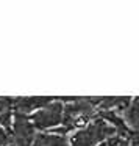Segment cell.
I'll return each instance as SVG.
<instances>
[{
    "mask_svg": "<svg viewBox=\"0 0 139 146\" xmlns=\"http://www.w3.org/2000/svg\"><path fill=\"white\" fill-rule=\"evenodd\" d=\"M11 145V130L0 126V146H10Z\"/></svg>",
    "mask_w": 139,
    "mask_h": 146,
    "instance_id": "7",
    "label": "cell"
},
{
    "mask_svg": "<svg viewBox=\"0 0 139 146\" xmlns=\"http://www.w3.org/2000/svg\"><path fill=\"white\" fill-rule=\"evenodd\" d=\"M31 146H69V135L49 130V132H36Z\"/></svg>",
    "mask_w": 139,
    "mask_h": 146,
    "instance_id": "5",
    "label": "cell"
},
{
    "mask_svg": "<svg viewBox=\"0 0 139 146\" xmlns=\"http://www.w3.org/2000/svg\"><path fill=\"white\" fill-rule=\"evenodd\" d=\"M100 99L102 98H95V99L83 98V99H69V101H64L63 123L55 130L63 133V135H70L75 130L85 127L97 115Z\"/></svg>",
    "mask_w": 139,
    "mask_h": 146,
    "instance_id": "1",
    "label": "cell"
},
{
    "mask_svg": "<svg viewBox=\"0 0 139 146\" xmlns=\"http://www.w3.org/2000/svg\"><path fill=\"white\" fill-rule=\"evenodd\" d=\"M131 137V135H130ZM130 137H122V135H113L109 138L103 140L100 145L97 146H128V141H130Z\"/></svg>",
    "mask_w": 139,
    "mask_h": 146,
    "instance_id": "6",
    "label": "cell"
},
{
    "mask_svg": "<svg viewBox=\"0 0 139 146\" xmlns=\"http://www.w3.org/2000/svg\"><path fill=\"white\" fill-rule=\"evenodd\" d=\"M64 99H52L47 105L28 115L30 123L33 124L36 132H49L55 130L63 123Z\"/></svg>",
    "mask_w": 139,
    "mask_h": 146,
    "instance_id": "3",
    "label": "cell"
},
{
    "mask_svg": "<svg viewBox=\"0 0 139 146\" xmlns=\"http://www.w3.org/2000/svg\"><path fill=\"white\" fill-rule=\"evenodd\" d=\"M117 135V130L98 116H94L85 127L69 135V146H97L103 140Z\"/></svg>",
    "mask_w": 139,
    "mask_h": 146,
    "instance_id": "2",
    "label": "cell"
},
{
    "mask_svg": "<svg viewBox=\"0 0 139 146\" xmlns=\"http://www.w3.org/2000/svg\"><path fill=\"white\" fill-rule=\"evenodd\" d=\"M50 101L52 98H16L13 99V111L28 116L33 111L47 105Z\"/></svg>",
    "mask_w": 139,
    "mask_h": 146,
    "instance_id": "4",
    "label": "cell"
}]
</instances>
